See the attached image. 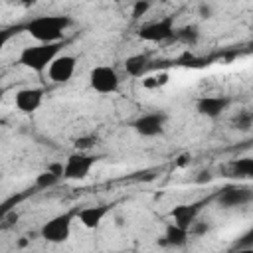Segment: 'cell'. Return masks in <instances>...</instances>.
<instances>
[{
    "label": "cell",
    "mask_w": 253,
    "mask_h": 253,
    "mask_svg": "<svg viewBox=\"0 0 253 253\" xmlns=\"http://www.w3.org/2000/svg\"><path fill=\"white\" fill-rule=\"evenodd\" d=\"M73 24V20L69 16H61V14H49V16H38L32 18L28 24H24V30L38 40L40 43H53V42H61L63 32Z\"/></svg>",
    "instance_id": "obj_1"
},
{
    "label": "cell",
    "mask_w": 253,
    "mask_h": 253,
    "mask_svg": "<svg viewBox=\"0 0 253 253\" xmlns=\"http://www.w3.org/2000/svg\"><path fill=\"white\" fill-rule=\"evenodd\" d=\"M61 47H63L61 42L28 45V47H24V49L20 51L18 61H20L24 67H28V69H32V71H36V73H43V71L47 69V65L59 55Z\"/></svg>",
    "instance_id": "obj_2"
},
{
    "label": "cell",
    "mask_w": 253,
    "mask_h": 253,
    "mask_svg": "<svg viewBox=\"0 0 253 253\" xmlns=\"http://www.w3.org/2000/svg\"><path fill=\"white\" fill-rule=\"evenodd\" d=\"M75 217V211H65V213H59L51 219H47L42 229H40V235L49 241V243H63L69 239L71 235V221Z\"/></svg>",
    "instance_id": "obj_3"
},
{
    "label": "cell",
    "mask_w": 253,
    "mask_h": 253,
    "mask_svg": "<svg viewBox=\"0 0 253 253\" xmlns=\"http://www.w3.org/2000/svg\"><path fill=\"white\" fill-rule=\"evenodd\" d=\"M174 34H176V18L174 16H164V18H158V20L148 22L138 28V38L142 42H152V43L166 42V40L174 38Z\"/></svg>",
    "instance_id": "obj_4"
},
{
    "label": "cell",
    "mask_w": 253,
    "mask_h": 253,
    "mask_svg": "<svg viewBox=\"0 0 253 253\" xmlns=\"http://www.w3.org/2000/svg\"><path fill=\"white\" fill-rule=\"evenodd\" d=\"M89 85L93 91L101 93V95H111L117 93L121 87V79L115 67L111 65H95L89 71Z\"/></svg>",
    "instance_id": "obj_5"
},
{
    "label": "cell",
    "mask_w": 253,
    "mask_h": 253,
    "mask_svg": "<svg viewBox=\"0 0 253 253\" xmlns=\"http://www.w3.org/2000/svg\"><path fill=\"white\" fill-rule=\"evenodd\" d=\"M97 156L91 152H75L69 154L63 164V178L65 180H85L91 168L97 164Z\"/></svg>",
    "instance_id": "obj_6"
},
{
    "label": "cell",
    "mask_w": 253,
    "mask_h": 253,
    "mask_svg": "<svg viewBox=\"0 0 253 253\" xmlns=\"http://www.w3.org/2000/svg\"><path fill=\"white\" fill-rule=\"evenodd\" d=\"M166 113H146V115H140L138 119L132 121V128L136 134L144 136V138H152V136H160L164 132V126H166Z\"/></svg>",
    "instance_id": "obj_7"
},
{
    "label": "cell",
    "mask_w": 253,
    "mask_h": 253,
    "mask_svg": "<svg viewBox=\"0 0 253 253\" xmlns=\"http://www.w3.org/2000/svg\"><path fill=\"white\" fill-rule=\"evenodd\" d=\"M77 67V59L75 55H67V53H59L49 65H47V77L51 83H67Z\"/></svg>",
    "instance_id": "obj_8"
},
{
    "label": "cell",
    "mask_w": 253,
    "mask_h": 253,
    "mask_svg": "<svg viewBox=\"0 0 253 253\" xmlns=\"http://www.w3.org/2000/svg\"><path fill=\"white\" fill-rule=\"evenodd\" d=\"M253 200V192L247 186H227L217 194V204L221 208H239L247 206Z\"/></svg>",
    "instance_id": "obj_9"
},
{
    "label": "cell",
    "mask_w": 253,
    "mask_h": 253,
    "mask_svg": "<svg viewBox=\"0 0 253 253\" xmlns=\"http://www.w3.org/2000/svg\"><path fill=\"white\" fill-rule=\"evenodd\" d=\"M42 101H43V89L42 87H26V89H20L14 95L16 109L26 113V115L36 113L42 107Z\"/></svg>",
    "instance_id": "obj_10"
},
{
    "label": "cell",
    "mask_w": 253,
    "mask_h": 253,
    "mask_svg": "<svg viewBox=\"0 0 253 253\" xmlns=\"http://www.w3.org/2000/svg\"><path fill=\"white\" fill-rule=\"evenodd\" d=\"M229 107V99L223 95H204L196 101V111L208 119H217Z\"/></svg>",
    "instance_id": "obj_11"
},
{
    "label": "cell",
    "mask_w": 253,
    "mask_h": 253,
    "mask_svg": "<svg viewBox=\"0 0 253 253\" xmlns=\"http://www.w3.org/2000/svg\"><path fill=\"white\" fill-rule=\"evenodd\" d=\"M113 206L109 204H101V206H87L75 211V217L79 219V223L87 229H97L101 225V221L107 217V213L111 211Z\"/></svg>",
    "instance_id": "obj_12"
},
{
    "label": "cell",
    "mask_w": 253,
    "mask_h": 253,
    "mask_svg": "<svg viewBox=\"0 0 253 253\" xmlns=\"http://www.w3.org/2000/svg\"><path fill=\"white\" fill-rule=\"evenodd\" d=\"M200 204H180V206H176V208H172V211H170V215H172V223H176L178 227H182V229H188L190 231V227H192V223L196 221V217H198V213H200Z\"/></svg>",
    "instance_id": "obj_13"
},
{
    "label": "cell",
    "mask_w": 253,
    "mask_h": 253,
    "mask_svg": "<svg viewBox=\"0 0 253 253\" xmlns=\"http://www.w3.org/2000/svg\"><path fill=\"white\" fill-rule=\"evenodd\" d=\"M125 69L130 77H144L152 69V61L148 55L136 53V55H130L125 59Z\"/></svg>",
    "instance_id": "obj_14"
},
{
    "label": "cell",
    "mask_w": 253,
    "mask_h": 253,
    "mask_svg": "<svg viewBox=\"0 0 253 253\" xmlns=\"http://www.w3.org/2000/svg\"><path fill=\"white\" fill-rule=\"evenodd\" d=\"M227 168H229V176L249 180L253 176V158L251 156H243V158L231 160Z\"/></svg>",
    "instance_id": "obj_15"
},
{
    "label": "cell",
    "mask_w": 253,
    "mask_h": 253,
    "mask_svg": "<svg viewBox=\"0 0 253 253\" xmlns=\"http://www.w3.org/2000/svg\"><path fill=\"white\" fill-rule=\"evenodd\" d=\"M188 229H182V227H178L176 223H170L168 227H166V231H164V241L168 243V245H174V247H182V245H186V241H188Z\"/></svg>",
    "instance_id": "obj_16"
},
{
    "label": "cell",
    "mask_w": 253,
    "mask_h": 253,
    "mask_svg": "<svg viewBox=\"0 0 253 253\" xmlns=\"http://www.w3.org/2000/svg\"><path fill=\"white\" fill-rule=\"evenodd\" d=\"M174 36H176L180 42H184V43H188V45H194V43L200 40V28H198L196 24H188V26L176 30Z\"/></svg>",
    "instance_id": "obj_17"
},
{
    "label": "cell",
    "mask_w": 253,
    "mask_h": 253,
    "mask_svg": "<svg viewBox=\"0 0 253 253\" xmlns=\"http://www.w3.org/2000/svg\"><path fill=\"white\" fill-rule=\"evenodd\" d=\"M61 180V176L59 174H55V172H51L49 168L47 170H43L42 174H38V178H36V188H51V186H55L57 182Z\"/></svg>",
    "instance_id": "obj_18"
},
{
    "label": "cell",
    "mask_w": 253,
    "mask_h": 253,
    "mask_svg": "<svg viewBox=\"0 0 253 253\" xmlns=\"http://www.w3.org/2000/svg\"><path fill=\"white\" fill-rule=\"evenodd\" d=\"M233 125H235L237 130L247 132V130L253 126V115H251V111H241V113H237V117L233 119Z\"/></svg>",
    "instance_id": "obj_19"
},
{
    "label": "cell",
    "mask_w": 253,
    "mask_h": 253,
    "mask_svg": "<svg viewBox=\"0 0 253 253\" xmlns=\"http://www.w3.org/2000/svg\"><path fill=\"white\" fill-rule=\"evenodd\" d=\"M150 0H134V4H132V20H140L142 16H146V12L150 10Z\"/></svg>",
    "instance_id": "obj_20"
},
{
    "label": "cell",
    "mask_w": 253,
    "mask_h": 253,
    "mask_svg": "<svg viewBox=\"0 0 253 253\" xmlns=\"http://www.w3.org/2000/svg\"><path fill=\"white\" fill-rule=\"evenodd\" d=\"M95 136L93 134H85V136H77L75 138V142H73V146L79 150V152H87L89 148H93L95 146Z\"/></svg>",
    "instance_id": "obj_21"
},
{
    "label": "cell",
    "mask_w": 253,
    "mask_h": 253,
    "mask_svg": "<svg viewBox=\"0 0 253 253\" xmlns=\"http://www.w3.org/2000/svg\"><path fill=\"white\" fill-rule=\"evenodd\" d=\"M164 83H168V75H166V73H160V75H154V77H146V79H142V85H144L146 89L160 87V85H164Z\"/></svg>",
    "instance_id": "obj_22"
},
{
    "label": "cell",
    "mask_w": 253,
    "mask_h": 253,
    "mask_svg": "<svg viewBox=\"0 0 253 253\" xmlns=\"http://www.w3.org/2000/svg\"><path fill=\"white\" fill-rule=\"evenodd\" d=\"M20 30H24V26H16V28H4V30H0V53H2L4 45L10 42V38H12L14 34H18Z\"/></svg>",
    "instance_id": "obj_23"
},
{
    "label": "cell",
    "mask_w": 253,
    "mask_h": 253,
    "mask_svg": "<svg viewBox=\"0 0 253 253\" xmlns=\"http://www.w3.org/2000/svg\"><path fill=\"white\" fill-rule=\"evenodd\" d=\"M16 202H18V198H10V200H6V202L0 204V221L6 219V215L12 211V206H14Z\"/></svg>",
    "instance_id": "obj_24"
},
{
    "label": "cell",
    "mask_w": 253,
    "mask_h": 253,
    "mask_svg": "<svg viewBox=\"0 0 253 253\" xmlns=\"http://www.w3.org/2000/svg\"><path fill=\"white\" fill-rule=\"evenodd\" d=\"M198 12H200V18H204V20H210V18L213 16V10H211L210 4H200Z\"/></svg>",
    "instance_id": "obj_25"
},
{
    "label": "cell",
    "mask_w": 253,
    "mask_h": 253,
    "mask_svg": "<svg viewBox=\"0 0 253 253\" xmlns=\"http://www.w3.org/2000/svg\"><path fill=\"white\" fill-rule=\"evenodd\" d=\"M211 180V176H210V172H202V176L198 178V182L200 184H204V182H210Z\"/></svg>",
    "instance_id": "obj_26"
},
{
    "label": "cell",
    "mask_w": 253,
    "mask_h": 253,
    "mask_svg": "<svg viewBox=\"0 0 253 253\" xmlns=\"http://www.w3.org/2000/svg\"><path fill=\"white\" fill-rule=\"evenodd\" d=\"M38 2H40V0H22V4H24L26 8H28V6H34V4H38Z\"/></svg>",
    "instance_id": "obj_27"
},
{
    "label": "cell",
    "mask_w": 253,
    "mask_h": 253,
    "mask_svg": "<svg viewBox=\"0 0 253 253\" xmlns=\"http://www.w3.org/2000/svg\"><path fill=\"white\" fill-rule=\"evenodd\" d=\"M188 162V156H180V160H178V166H184Z\"/></svg>",
    "instance_id": "obj_28"
},
{
    "label": "cell",
    "mask_w": 253,
    "mask_h": 253,
    "mask_svg": "<svg viewBox=\"0 0 253 253\" xmlns=\"http://www.w3.org/2000/svg\"><path fill=\"white\" fill-rule=\"evenodd\" d=\"M2 95H4V91H2V89H0V101H2Z\"/></svg>",
    "instance_id": "obj_29"
},
{
    "label": "cell",
    "mask_w": 253,
    "mask_h": 253,
    "mask_svg": "<svg viewBox=\"0 0 253 253\" xmlns=\"http://www.w3.org/2000/svg\"><path fill=\"white\" fill-rule=\"evenodd\" d=\"M109 2H121V0H109Z\"/></svg>",
    "instance_id": "obj_30"
},
{
    "label": "cell",
    "mask_w": 253,
    "mask_h": 253,
    "mask_svg": "<svg viewBox=\"0 0 253 253\" xmlns=\"http://www.w3.org/2000/svg\"><path fill=\"white\" fill-rule=\"evenodd\" d=\"M0 178H2V172H0Z\"/></svg>",
    "instance_id": "obj_31"
}]
</instances>
